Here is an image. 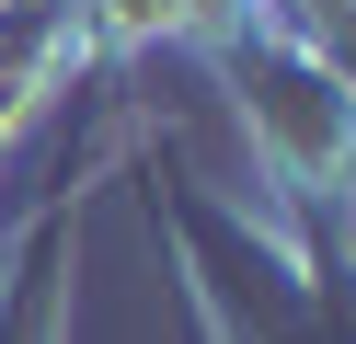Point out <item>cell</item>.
I'll return each mask as SVG.
<instances>
[{
  "label": "cell",
  "instance_id": "cell-1",
  "mask_svg": "<svg viewBox=\"0 0 356 344\" xmlns=\"http://www.w3.org/2000/svg\"><path fill=\"white\" fill-rule=\"evenodd\" d=\"M207 58H218V81H230L241 126H253L264 172L287 183V206L345 229L356 218V58L322 46L299 12H276V0H253L230 35H207Z\"/></svg>",
  "mask_w": 356,
  "mask_h": 344
}]
</instances>
